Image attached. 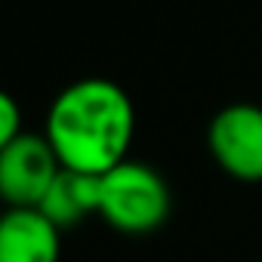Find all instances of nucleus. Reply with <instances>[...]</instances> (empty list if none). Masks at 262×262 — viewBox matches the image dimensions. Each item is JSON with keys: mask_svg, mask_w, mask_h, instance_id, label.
<instances>
[{"mask_svg": "<svg viewBox=\"0 0 262 262\" xmlns=\"http://www.w3.org/2000/svg\"><path fill=\"white\" fill-rule=\"evenodd\" d=\"M43 136L65 170L105 176L129 158L136 136L133 99L108 77H80L53 99Z\"/></svg>", "mask_w": 262, "mask_h": 262, "instance_id": "f257e3e1", "label": "nucleus"}, {"mask_svg": "<svg viewBox=\"0 0 262 262\" xmlns=\"http://www.w3.org/2000/svg\"><path fill=\"white\" fill-rule=\"evenodd\" d=\"M170 210L173 194L167 179L142 161L126 158L102 176L99 216L120 234H151L170 219Z\"/></svg>", "mask_w": 262, "mask_h": 262, "instance_id": "f03ea898", "label": "nucleus"}, {"mask_svg": "<svg viewBox=\"0 0 262 262\" xmlns=\"http://www.w3.org/2000/svg\"><path fill=\"white\" fill-rule=\"evenodd\" d=\"M213 164L237 182H262V105H222L207 126Z\"/></svg>", "mask_w": 262, "mask_h": 262, "instance_id": "7ed1b4c3", "label": "nucleus"}, {"mask_svg": "<svg viewBox=\"0 0 262 262\" xmlns=\"http://www.w3.org/2000/svg\"><path fill=\"white\" fill-rule=\"evenodd\" d=\"M59 173L62 161L43 133L25 129L19 139L0 145V198L10 210H34Z\"/></svg>", "mask_w": 262, "mask_h": 262, "instance_id": "20e7f679", "label": "nucleus"}, {"mask_svg": "<svg viewBox=\"0 0 262 262\" xmlns=\"http://www.w3.org/2000/svg\"><path fill=\"white\" fill-rule=\"evenodd\" d=\"M62 228L40 210H7L0 219V262H59Z\"/></svg>", "mask_w": 262, "mask_h": 262, "instance_id": "39448f33", "label": "nucleus"}, {"mask_svg": "<svg viewBox=\"0 0 262 262\" xmlns=\"http://www.w3.org/2000/svg\"><path fill=\"white\" fill-rule=\"evenodd\" d=\"M99 191H102V176L62 167V173L56 176V182L34 210H40L56 228L65 231L86 222L90 216H99Z\"/></svg>", "mask_w": 262, "mask_h": 262, "instance_id": "423d86ee", "label": "nucleus"}, {"mask_svg": "<svg viewBox=\"0 0 262 262\" xmlns=\"http://www.w3.org/2000/svg\"><path fill=\"white\" fill-rule=\"evenodd\" d=\"M22 133H25V129H22V108H19L16 96L4 93V96H0V145L19 139Z\"/></svg>", "mask_w": 262, "mask_h": 262, "instance_id": "0eeeda50", "label": "nucleus"}]
</instances>
